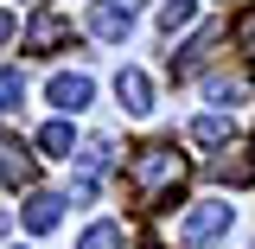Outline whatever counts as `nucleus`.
Returning a JSON list of instances; mask_svg holds the SVG:
<instances>
[{
  "label": "nucleus",
  "instance_id": "8",
  "mask_svg": "<svg viewBox=\"0 0 255 249\" xmlns=\"http://www.w3.org/2000/svg\"><path fill=\"white\" fill-rule=\"evenodd\" d=\"M64 38H70V19H64V13H38L32 32H26V51H58Z\"/></svg>",
  "mask_w": 255,
  "mask_h": 249
},
{
  "label": "nucleus",
  "instance_id": "1",
  "mask_svg": "<svg viewBox=\"0 0 255 249\" xmlns=\"http://www.w3.org/2000/svg\"><path fill=\"white\" fill-rule=\"evenodd\" d=\"M128 186H134V198H140V205H166L172 192L185 186V154H172L166 141L140 147V154L128 160Z\"/></svg>",
  "mask_w": 255,
  "mask_h": 249
},
{
  "label": "nucleus",
  "instance_id": "3",
  "mask_svg": "<svg viewBox=\"0 0 255 249\" xmlns=\"http://www.w3.org/2000/svg\"><path fill=\"white\" fill-rule=\"evenodd\" d=\"M90 32L102 38V45L128 38V32H134V0H96L90 6Z\"/></svg>",
  "mask_w": 255,
  "mask_h": 249
},
{
  "label": "nucleus",
  "instance_id": "16",
  "mask_svg": "<svg viewBox=\"0 0 255 249\" xmlns=\"http://www.w3.org/2000/svg\"><path fill=\"white\" fill-rule=\"evenodd\" d=\"M0 96H6V109H19V96H26V83H19L13 64H6V77H0Z\"/></svg>",
  "mask_w": 255,
  "mask_h": 249
},
{
  "label": "nucleus",
  "instance_id": "18",
  "mask_svg": "<svg viewBox=\"0 0 255 249\" xmlns=\"http://www.w3.org/2000/svg\"><path fill=\"white\" fill-rule=\"evenodd\" d=\"M13 249H19V243H13Z\"/></svg>",
  "mask_w": 255,
  "mask_h": 249
},
{
  "label": "nucleus",
  "instance_id": "6",
  "mask_svg": "<svg viewBox=\"0 0 255 249\" xmlns=\"http://www.w3.org/2000/svg\"><path fill=\"white\" fill-rule=\"evenodd\" d=\"M115 96H122L128 115H153V83H147V70H122V77H115Z\"/></svg>",
  "mask_w": 255,
  "mask_h": 249
},
{
  "label": "nucleus",
  "instance_id": "9",
  "mask_svg": "<svg viewBox=\"0 0 255 249\" xmlns=\"http://www.w3.org/2000/svg\"><path fill=\"white\" fill-rule=\"evenodd\" d=\"M0 154H6V186H32L38 160L26 154V141H13V134H6V147H0Z\"/></svg>",
  "mask_w": 255,
  "mask_h": 249
},
{
  "label": "nucleus",
  "instance_id": "7",
  "mask_svg": "<svg viewBox=\"0 0 255 249\" xmlns=\"http://www.w3.org/2000/svg\"><path fill=\"white\" fill-rule=\"evenodd\" d=\"M64 205H70V198H58V192H32V198H26V230H32V237H45V230H58Z\"/></svg>",
  "mask_w": 255,
  "mask_h": 249
},
{
  "label": "nucleus",
  "instance_id": "12",
  "mask_svg": "<svg viewBox=\"0 0 255 249\" xmlns=\"http://www.w3.org/2000/svg\"><path fill=\"white\" fill-rule=\"evenodd\" d=\"M77 249H128V230L115 218H102V224H90V230H83V243Z\"/></svg>",
  "mask_w": 255,
  "mask_h": 249
},
{
  "label": "nucleus",
  "instance_id": "5",
  "mask_svg": "<svg viewBox=\"0 0 255 249\" xmlns=\"http://www.w3.org/2000/svg\"><path fill=\"white\" fill-rule=\"evenodd\" d=\"M217 45H223V26H204V32L185 45V51H179V64H172V70H179V77H198L204 64L217 58Z\"/></svg>",
  "mask_w": 255,
  "mask_h": 249
},
{
  "label": "nucleus",
  "instance_id": "15",
  "mask_svg": "<svg viewBox=\"0 0 255 249\" xmlns=\"http://www.w3.org/2000/svg\"><path fill=\"white\" fill-rule=\"evenodd\" d=\"M191 13H198L191 0H166V6H159V32H166V38H172V32H185V26H191Z\"/></svg>",
  "mask_w": 255,
  "mask_h": 249
},
{
  "label": "nucleus",
  "instance_id": "10",
  "mask_svg": "<svg viewBox=\"0 0 255 249\" xmlns=\"http://www.w3.org/2000/svg\"><path fill=\"white\" fill-rule=\"evenodd\" d=\"M109 160H115V147H109V141L96 134V141H83V147H77V173H90V179H102V173H109Z\"/></svg>",
  "mask_w": 255,
  "mask_h": 249
},
{
  "label": "nucleus",
  "instance_id": "11",
  "mask_svg": "<svg viewBox=\"0 0 255 249\" xmlns=\"http://www.w3.org/2000/svg\"><path fill=\"white\" fill-rule=\"evenodd\" d=\"M38 147H45L51 160H70V154H77V134H70V122H45V128H38Z\"/></svg>",
  "mask_w": 255,
  "mask_h": 249
},
{
  "label": "nucleus",
  "instance_id": "4",
  "mask_svg": "<svg viewBox=\"0 0 255 249\" xmlns=\"http://www.w3.org/2000/svg\"><path fill=\"white\" fill-rule=\"evenodd\" d=\"M45 96L58 102L64 115H77V109H90V96H96V83L83 77V70H58L51 83H45Z\"/></svg>",
  "mask_w": 255,
  "mask_h": 249
},
{
  "label": "nucleus",
  "instance_id": "13",
  "mask_svg": "<svg viewBox=\"0 0 255 249\" xmlns=\"http://www.w3.org/2000/svg\"><path fill=\"white\" fill-rule=\"evenodd\" d=\"M191 141L198 147H230V115H198L191 122Z\"/></svg>",
  "mask_w": 255,
  "mask_h": 249
},
{
  "label": "nucleus",
  "instance_id": "2",
  "mask_svg": "<svg viewBox=\"0 0 255 249\" xmlns=\"http://www.w3.org/2000/svg\"><path fill=\"white\" fill-rule=\"evenodd\" d=\"M223 230H230V205H223V198H204V205H191V211H185L179 243H217Z\"/></svg>",
  "mask_w": 255,
  "mask_h": 249
},
{
  "label": "nucleus",
  "instance_id": "17",
  "mask_svg": "<svg viewBox=\"0 0 255 249\" xmlns=\"http://www.w3.org/2000/svg\"><path fill=\"white\" fill-rule=\"evenodd\" d=\"M236 45H243V51L255 58V13H243V26H236Z\"/></svg>",
  "mask_w": 255,
  "mask_h": 249
},
{
  "label": "nucleus",
  "instance_id": "14",
  "mask_svg": "<svg viewBox=\"0 0 255 249\" xmlns=\"http://www.w3.org/2000/svg\"><path fill=\"white\" fill-rule=\"evenodd\" d=\"M211 179H230V186H249L255 166L243 160V147H230V160H211Z\"/></svg>",
  "mask_w": 255,
  "mask_h": 249
}]
</instances>
